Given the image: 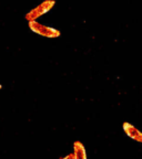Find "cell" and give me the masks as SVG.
Returning <instances> with one entry per match:
<instances>
[{
	"instance_id": "6",
	"label": "cell",
	"mask_w": 142,
	"mask_h": 159,
	"mask_svg": "<svg viewBox=\"0 0 142 159\" xmlns=\"http://www.w3.org/2000/svg\"><path fill=\"white\" fill-rule=\"evenodd\" d=\"M0 89H1V84H0Z\"/></svg>"
},
{
	"instance_id": "5",
	"label": "cell",
	"mask_w": 142,
	"mask_h": 159,
	"mask_svg": "<svg viewBox=\"0 0 142 159\" xmlns=\"http://www.w3.org/2000/svg\"><path fill=\"white\" fill-rule=\"evenodd\" d=\"M62 159H75V158H73V154H69V155H67V156H66L65 158H62Z\"/></svg>"
},
{
	"instance_id": "1",
	"label": "cell",
	"mask_w": 142,
	"mask_h": 159,
	"mask_svg": "<svg viewBox=\"0 0 142 159\" xmlns=\"http://www.w3.org/2000/svg\"><path fill=\"white\" fill-rule=\"evenodd\" d=\"M29 28L32 32L37 33V34L41 35L45 38H58L60 37V31L57 29H53L48 25H41V23L33 21V22H29Z\"/></svg>"
},
{
	"instance_id": "4",
	"label": "cell",
	"mask_w": 142,
	"mask_h": 159,
	"mask_svg": "<svg viewBox=\"0 0 142 159\" xmlns=\"http://www.w3.org/2000/svg\"><path fill=\"white\" fill-rule=\"evenodd\" d=\"M73 158L75 159H87L86 148L81 142H76L73 144Z\"/></svg>"
},
{
	"instance_id": "3",
	"label": "cell",
	"mask_w": 142,
	"mask_h": 159,
	"mask_svg": "<svg viewBox=\"0 0 142 159\" xmlns=\"http://www.w3.org/2000/svg\"><path fill=\"white\" fill-rule=\"evenodd\" d=\"M123 130L127 134V136H129L131 139L138 143H142V133L138 128H135L132 124H129L127 122L123 123Z\"/></svg>"
},
{
	"instance_id": "2",
	"label": "cell",
	"mask_w": 142,
	"mask_h": 159,
	"mask_svg": "<svg viewBox=\"0 0 142 159\" xmlns=\"http://www.w3.org/2000/svg\"><path fill=\"white\" fill-rule=\"evenodd\" d=\"M55 3L56 2L53 0H47L45 2L40 3L35 9H32L30 12H28L27 15H26V19H27L29 22H33V21H36L39 17L43 16L45 13H47L48 11H50V10L52 9Z\"/></svg>"
}]
</instances>
